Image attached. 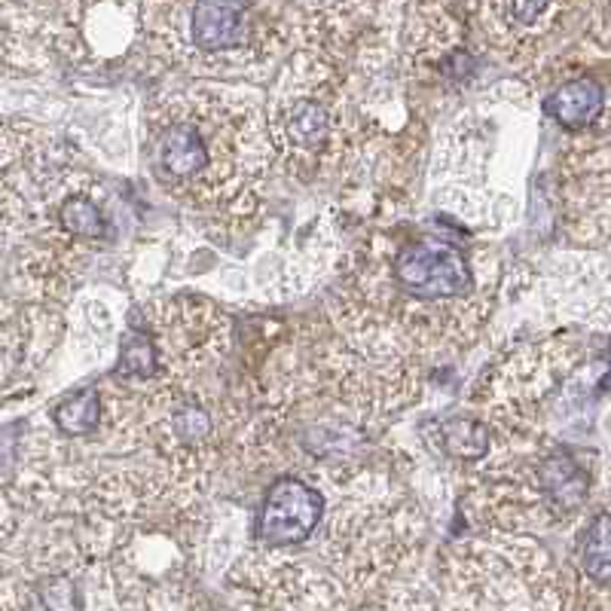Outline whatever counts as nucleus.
<instances>
[{
    "label": "nucleus",
    "instance_id": "obj_13",
    "mask_svg": "<svg viewBox=\"0 0 611 611\" xmlns=\"http://www.w3.org/2000/svg\"><path fill=\"white\" fill-rule=\"evenodd\" d=\"M325 493L299 474H285L272 480L260 513H257V541L267 551L297 547L313 539L325 520Z\"/></svg>",
    "mask_w": 611,
    "mask_h": 611
},
{
    "label": "nucleus",
    "instance_id": "obj_15",
    "mask_svg": "<svg viewBox=\"0 0 611 611\" xmlns=\"http://www.w3.org/2000/svg\"><path fill=\"white\" fill-rule=\"evenodd\" d=\"M569 609H611V511L590 517L572 544Z\"/></svg>",
    "mask_w": 611,
    "mask_h": 611
},
{
    "label": "nucleus",
    "instance_id": "obj_6",
    "mask_svg": "<svg viewBox=\"0 0 611 611\" xmlns=\"http://www.w3.org/2000/svg\"><path fill=\"white\" fill-rule=\"evenodd\" d=\"M590 498V471L569 446L508 453L496 446L471 489V520L498 532H539L572 520Z\"/></svg>",
    "mask_w": 611,
    "mask_h": 611
},
{
    "label": "nucleus",
    "instance_id": "obj_17",
    "mask_svg": "<svg viewBox=\"0 0 611 611\" xmlns=\"http://www.w3.org/2000/svg\"><path fill=\"white\" fill-rule=\"evenodd\" d=\"M434 438L443 453L462 462V465H477L493 455L496 450V428L489 426L486 419H443L434 426Z\"/></svg>",
    "mask_w": 611,
    "mask_h": 611
},
{
    "label": "nucleus",
    "instance_id": "obj_18",
    "mask_svg": "<svg viewBox=\"0 0 611 611\" xmlns=\"http://www.w3.org/2000/svg\"><path fill=\"white\" fill-rule=\"evenodd\" d=\"M104 419H108V400H104L101 388H83V392L61 400L53 410L58 434L71 438V441H83V438L99 434L104 428Z\"/></svg>",
    "mask_w": 611,
    "mask_h": 611
},
{
    "label": "nucleus",
    "instance_id": "obj_10",
    "mask_svg": "<svg viewBox=\"0 0 611 611\" xmlns=\"http://www.w3.org/2000/svg\"><path fill=\"white\" fill-rule=\"evenodd\" d=\"M144 321L159 342L166 380L200 376L233 342V321L202 297L154 299L144 306Z\"/></svg>",
    "mask_w": 611,
    "mask_h": 611
},
{
    "label": "nucleus",
    "instance_id": "obj_8",
    "mask_svg": "<svg viewBox=\"0 0 611 611\" xmlns=\"http://www.w3.org/2000/svg\"><path fill=\"white\" fill-rule=\"evenodd\" d=\"M443 584L453 609H569L566 572L523 532L484 529L446 554Z\"/></svg>",
    "mask_w": 611,
    "mask_h": 611
},
{
    "label": "nucleus",
    "instance_id": "obj_4",
    "mask_svg": "<svg viewBox=\"0 0 611 611\" xmlns=\"http://www.w3.org/2000/svg\"><path fill=\"white\" fill-rule=\"evenodd\" d=\"M267 123L272 159L294 181L313 184L340 169L361 142L340 49L297 46L267 99Z\"/></svg>",
    "mask_w": 611,
    "mask_h": 611
},
{
    "label": "nucleus",
    "instance_id": "obj_7",
    "mask_svg": "<svg viewBox=\"0 0 611 611\" xmlns=\"http://www.w3.org/2000/svg\"><path fill=\"white\" fill-rule=\"evenodd\" d=\"M15 46L104 71L144 49V0H3V53Z\"/></svg>",
    "mask_w": 611,
    "mask_h": 611
},
{
    "label": "nucleus",
    "instance_id": "obj_14",
    "mask_svg": "<svg viewBox=\"0 0 611 611\" xmlns=\"http://www.w3.org/2000/svg\"><path fill=\"white\" fill-rule=\"evenodd\" d=\"M587 0H486L489 34L511 53H539L544 41L569 25Z\"/></svg>",
    "mask_w": 611,
    "mask_h": 611
},
{
    "label": "nucleus",
    "instance_id": "obj_12",
    "mask_svg": "<svg viewBox=\"0 0 611 611\" xmlns=\"http://www.w3.org/2000/svg\"><path fill=\"white\" fill-rule=\"evenodd\" d=\"M404 68L410 80L450 86L471 68L465 31L441 3H416L404 29Z\"/></svg>",
    "mask_w": 611,
    "mask_h": 611
},
{
    "label": "nucleus",
    "instance_id": "obj_2",
    "mask_svg": "<svg viewBox=\"0 0 611 611\" xmlns=\"http://www.w3.org/2000/svg\"><path fill=\"white\" fill-rule=\"evenodd\" d=\"M144 159L178 205L212 224H242L260 208L275 162L267 108L236 86L171 89L147 111Z\"/></svg>",
    "mask_w": 611,
    "mask_h": 611
},
{
    "label": "nucleus",
    "instance_id": "obj_3",
    "mask_svg": "<svg viewBox=\"0 0 611 611\" xmlns=\"http://www.w3.org/2000/svg\"><path fill=\"white\" fill-rule=\"evenodd\" d=\"M299 41L291 0H144V49L171 68L254 71Z\"/></svg>",
    "mask_w": 611,
    "mask_h": 611
},
{
    "label": "nucleus",
    "instance_id": "obj_1",
    "mask_svg": "<svg viewBox=\"0 0 611 611\" xmlns=\"http://www.w3.org/2000/svg\"><path fill=\"white\" fill-rule=\"evenodd\" d=\"M340 330L370 333L410 355L471 342L486 315L489 294L468 248L438 229L373 236L330 303Z\"/></svg>",
    "mask_w": 611,
    "mask_h": 611
},
{
    "label": "nucleus",
    "instance_id": "obj_5",
    "mask_svg": "<svg viewBox=\"0 0 611 611\" xmlns=\"http://www.w3.org/2000/svg\"><path fill=\"white\" fill-rule=\"evenodd\" d=\"M426 539V523L410 498L398 493L388 474L361 471L340 486L330 513L325 556L349 593H388V581Z\"/></svg>",
    "mask_w": 611,
    "mask_h": 611
},
{
    "label": "nucleus",
    "instance_id": "obj_11",
    "mask_svg": "<svg viewBox=\"0 0 611 611\" xmlns=\"http://www.w3.org/2000/svg\"><path fill=\"white\" fill-rule=\"evenodd\" d=\"M229 584L245 609H346L352 599L340 584L309 563L279 554H251L229 572Z\"/></svg>",
    "mask_w": 611,
    "mask_h": 611
},
{
    "label": "nucleus",
    "instance_id": "obj_9",
    "mask_svg": "<svg viewBox=\"0 0 611 611\" xmlns=\"http://www.w3.org/2000/svg\"><path fill=\"white\" fill-rule=\"evenodd\" d=\"M584 361L575 342H532L513 352L486 383L484 419L501 441L535 438L544 412Z\"/></svg>",
    "mask_w": 611,
    "mask_h": 611
},
{
    "label": "nucleus",
    "instance_id": "obj_16",
    "mask_svg": "<svg viewBox=\"0 0 611 611\" xmlns=\"http://www.w3.org/2000/svg\"><path fill=\"white\" fill-rule=\"evenodd\" d=\"M544 114L566 135H584L611 114V89L593 73H575L554 86L544 99Z\"/></svg>",
    "mask_w": 611,
    "mask_h": 611
}]
</instances>
